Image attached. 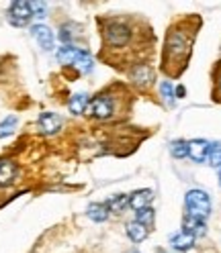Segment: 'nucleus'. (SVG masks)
I'll list each match as a JSON object with an SVG mask.
<instances>
[{"label": "nucleus", "mask_w": 221, "mask_h": 253, "mask_svg": "<svg viewBox=\"0 0 221 253\" xmlns=\"http://www.w3.org/2000/svg\"><path fill=\"white\" fill-rule=\"evenodd\" d=\"M205 162L215 169H221V143H211V149H209L207 160Z\"/></svg>", "instance_id": "18"}, {"label": "nucleus", "mask_w": 221, "mask_h": 253, "mask_svg": "<svg viewBox=\"0 0 221 253\" xmlns=\"http://www.w3.org/2000/svg\"><path fill=\"white\" fill-rule=\"evenodd\" d=\"M88 110L94 119H109L113 115V100L109 96H97L94 100H90Z\"/></svg>", "instance_id": "4"}, {"label": "nucleus", "mask_w": 221, "mask_h": 253, "mask_svg": "<svg viewBox=\"0 0 221 253\" xmlns=\"http://www.w3.org/2000/svg\"><path fill=\"white\" fill-rule=\"evenodd\" d=\"M105 204H107L109 212H123L125 209L129 207V196L127 194H117L113 198H109Z\"/></svg>", "instance_id": "15"}, {"label": "nucleus", "mask_w": 221, "mask_h": 253, "mask_svg": "<svg viewBox=\"0 0 221 253\" xmlns=\"http://www.w3.org/2000/svg\"><path fill=\"white\" fill-rule=\"evenodd\" d=\"M31 8H33V17H45V10H47V4L43 2H31Z\"/></svg>", "instance_id": "24"}, {"label": "nucleus", "mask_w": 221, "mask_h": 253, "mask_svg": "<svg viewBox=\"0 0 221 253\" xmlns=\"http://www.w3.org/2000/svg\"><path fill=\"white\" fill-rule=\"evenodd\" d=\"M186 147H188V157L193 162H205L207 160V153L211 149V143L205 139H193V141H186Z\"/></svg>", "instance_id": "6"}, {"label": "nucleus", "mask_w": 221, "mask_h": 253, "mask_svg": "<svg viewBox=\"0 0 221 253\" xmlns=\"http://www.w3.org/2000/svg\"><path fill=\"white\" fill-rule=\"evenodd\" d=\"M17 180V166L10 160H0V188L10 186Z\"/></svg>", "instance_id": "9"}, {"label": "nucleus", "mask_w": 221, "mask_h": 253, "mask_svg": "<svg viewBox=\"0 0 221 253\" xmlns=\"http://www.w3.org/2000/svg\"><path fill=\"white\" fill-rule=\"evenodd\" d=\"M184 92H186V90H184V86H178V88H176V96H178V98H182V96H184Z\"/></svg>", "instance_id": "25"}, {"label": "nucleus", "mask_w": 221, "mask_h": 253, "mask_svg": "<svg viewBox=\"0 0 221 253\" xmlns=\"http://www.w3.org/2000/svg\"><path fill=\"white\" fill-rule=\"evenodd\" d=\"M170 245H172V249L186 251V249H191V247L195 245V237H193L191 233H184V231L174 233V235L170 237Z\"/></svg>", "instance_id": "10"}, {"label": "nucleus", "mask_w": 221, "mask_h": 253, "mask_svg": "<svg viewBox=\"0 0 221 253\" xmlns=\"http://www.w3.org/2000/svg\"><path fill=\"white\" fill-rule=\"evenodd\" d=\"M141 78H148V82L152 80V72H150L146 66H139V68H135V72H133V80H135L137 84H141Z\"/></svg>", "instance_id": "23"}, {"label": "nucleus", "mask_w": 221, "mask_h": 253, "mask_svg": "<svg viewBox=\"0 0 221 253\" xmlns=\"http://www.w3.org/2000/svg\"><path fill=\"white\" fill-rule=\"evenodd\" d=\"M37 126L43 135H55L61 129V117L55 113H41L37 119Z\"/></svg>", "instance_id": "5"}, {"label": "nucleus", "mask_w": 221, "mask_h": 253, "mask_svg": "<svg viewBox=\"0 0 221 253\" xmlns=\"http://www.w3.org/2000/svg\"><path fill=\"white\" fill-rule=\"evenodd\" d=\"M78 47H74V45H64V47H59L57 49V53H55V57H57V61L61 63V66H74V61H76V57H78Z\"/></svg>", "instance_id": "12"}, {"label": "nucleus", "mask_w": 221, "mask_h": 253, "mask_svg": "<svg viewBox=\"0 0 221 253\" xmlns=\"http://www.w3.org/2000/svg\"><path fill=\"white\" fill-rule=\"evenodd\" d=\"M74 66H76L78 70H80L82 74H90V72H92V68H94V59H92V55H90L88 51L80 49V51H78L76 61H74Z\"/></svg>", "instance_id": "16"}, {"label": "nucleus", "mask_w": 221, "mask_h": 253, "mask_svg": "<svg viewBox=\"0 0 221 253\" xmlns=\"http://www.w3.org/2000/svg\"><path fill=\"white\" fill-rule=\"evenodd\" d=\"M219 184H221V171H219Z\"/></svg>", "instance_id": "26"}, {"label": "nucleus", "mask_w": 221, "mask_h": 253, "mask_svg": "<svg viewBox=\"0 0 221 253\" xmlns=\"http://www.w3.org/2000/svg\"><path fill=\"white\" fill-rule=\"evenodd\" d=\"M129 29L125 27V25H121V23H113V25H109V29H107V39H109V43L110 45H125L129 41Z\"/></svg>", "instance_id": "7"}, {"label": "nucleus", "mask_w": 221, "mask_h": 253, "mask_svg": "<svg viewBox=\"0 0 221 253\" xmlns=\"http://www.w3.org/2000/svg\"><path fill=\"white\" fill-rule=\"evenodd\" d=\"M182 231L184 233H191L195 239L197 237H203L207 233V227H205V220H199V218H193V216H184V223H182Z\"/></svg>", "instance_id": "11"}, {"label": "nucleus", "mask_w": 221, "mask_h": 253, "mask_svg": "<svg viewBox=\"0 0 221 253\" xmlns=\"http://www.w3.org/2000/svg\"><path fill=\"white\" fill-rule=\"evenodd\" d=\"M127 235L129 239L135 241V243H141L148 237V227H144L141 223H137V220H131V223H127Z\"/></svg>", "instance_id": "14"}, {"label": "nucleus", "mask_w": 221, "mask_h": 253, "mask_svg": "<svg viewBox=\"0 0 221 253\" xmlns=\"http://www.w3.org/2000/svg\"><path fill=\"white\" fill-rule=\"evenodd\" d=\"M17 123H19L17 117H6L2 123H0V139H4V137H8V135H12L14 129H17Z\"/></svg>", "instance_id": "19"}, {"label": "nucleus", "mask_w": 221, "mask_h": 253, "mask_svg": "<svg viewBox=\"0 0 221 253\" xmlns=\"http://www.w3.org/2000/svg\"><path fill=\"white\" fill-rule=\"evenodd\" d=\"M86 214L94 220V223H103V220L109 218V209H107V204H101V202H94L88 207Z\"/></svg>", "instance_id": "17"}, {"label": "nucleus", "mask_w": 221, "mask_h": 253, "mask_svg": "<svg viewBox=\"0 0 221 253\" xmlns=\"http://www.w3.org/2000/svg\"><path fill=\"white\" fill-rule=\"evenodd\" d=\"M154 209L152 207H146V209H141V211H135V220L137 223H141L144 227H150L154 223Z\"/></svg>", "instance_id": "20"}, {"label": "nucleus", "mask_w": 221, "mask_h": 253, "mask_svg": "<svg viewBox=\"0 0 221 253\" xmlns=\"http://www.w3.org/2000/svg\"><path fill=\"white\" fill-rule=\"evenodd\" d=\"M170 153L176 157V160H182V157H188V147H186V141L178 139V141H172L170 143Z\"/></svg>", "instance_id": "21"}, {"label": "nucleus", "mask_w": 221, "mask_h": 253, "mask_svg": "<svg viewBox=\"0 0 221 253\" xmlns=\"http://www.w3.org/2000/svg\"><path fill=\"white\" fill-rule=\"evenodd\" d=\"M160 92H162V98L166 100L168 106H174V88H172L170 82H162L160 84Z\"/></svg>", "instance_id": "22"}, {"label": "nucleus", "mask_w": 221, "mask_h": 253, "mask_svg": "<svg viewBox=\"0 0 221 253\" xmlns=\"http://www.w3.org/2000/svg\"><path fill=\"white\" fill-rule=\"evenodd\" d=\"M31 35H33V39L39 43V47H41L43 51H54L55 37H54V31L50 27L37 23V25L31 27Z\"/></svg>", "instance_id": "3"}, {"label": "nucleus", "mask_w": 221, "mask_h": 253, "mask_svg": "<svg viewBox=\"0 0 221 253\" xmlns=\"http://www.w3.org/2000/svg\"><path fill=\"white\" fill-rule=\"evenodd\" d=\"M152 200H154V192H152L150 188H146V190H135V192L129 196V207L135 209V211H141V209L150 207Z\"/></svg>", "instance_id": "8"}, {"label": "nucleus", "mask_w": 221, "mask_h": 253, "mask_svg": "<svg viewBox=\"0 0 221 253\" xmlns=\"http://www.w3.org/2000/svg\"><path fill=\"white\" fill-rule=\"evenodd\" d=\"M184 209H186V216H193L199 220H207L211 214V198L205 190H188L184 196Z\"/></svg>", "instance_id": "1"}, {"label": "nucleus", "mask_w": 221, "mask_h": 253, "mask_svg": "<svg viewBox=\"0 0 221 253\" xmlns=\"http://www.w3.org/2000/svg\"><path fill=\"white\" fill-rule=\"evenodd\" d=\"M33 19L31 2H12L8 8V23L12 27H27Z\"/></svg>", "instance_id": "2"}, {"label": "nucleus", "mask_w": 221, "mask_h": 253, "mask_svg": "<svg viewBox=\"0 0 221 253\" xmlns=\"http://www.w3.org/2000/svg\"><path fill=\"white\" fill-rule=\"evenodd\" d=\"M88 104H90V100H88V94H84V92H78V94H74V96L70 98L68 108H70V113H72V115H82L84 110L88 108Z\"/></svg>", "instance_id": "13"}]
</instances>
